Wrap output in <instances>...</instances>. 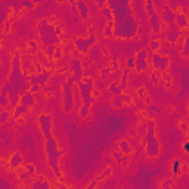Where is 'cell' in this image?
<instances>
[{"label":"cell","instance_id":"6da1fadb","mask_svg":"<svg viewBox=\"0 0 189 189\" xmlns=\"http://www.w3.org/2000/svg\"><path fill=\"white\" fill-rule=\"evenodd\" d=\"M177 170H179V161H174L173 162V173H177Z\"/></svg>","mask_w":189,"mask_h":189},{"label":"cell","instance_id":"7a4b0ae2","mask_svg":"<svg viewBox=\"0 0 189 189\" xmlns=\"http://www.w3.org/2000/svg\"><path fill=\"white\" fill-rule=\"evenodd\" d=\"M183 148H185L186 152H189V143H185V146H183Z\"/></svg>","mask_w":189,"mask_h":189}]
</instances>
